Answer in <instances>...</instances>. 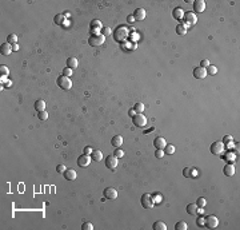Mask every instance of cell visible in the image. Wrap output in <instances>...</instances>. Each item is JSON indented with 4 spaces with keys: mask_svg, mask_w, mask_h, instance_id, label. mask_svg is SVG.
I'll list each match as a JSON object with an SVG mask.
<instances>
[{
    "mask_svg": "<svg viewBox=\"0 0 240 230\" xmlns=\"http://www.w3.org/2000/svg\"><path fill=\"white\" fill-rule=\"evenodd\" d=\"M81 229L83 230H93V225L91 224V222H84V224L81 225Z\"/></svg>",
    "mask_w": 240,
    "mask_h": 230,
    "instance_id": "cell-32",
    "label": "cell"
},
{
    "mask_svg": "<svg viewBox=\"0 0 240 230\" xmlns=\"http://www.w3.org/2000/svg\"><path fill=\"white\" fill-rule=\"evenodd\" d=\"M223 173L227 175V177H232V175L235 174V167H234V165H226V167H224V170H223Z\"/></svg>",
    "mask_w": 240,
    "mask_h": 230,
    "instance_id": "cell-20",
    "label": "cell"
},
{
    "mask_svg": "<svg viewBox=\"0 0 240 230\" xmlns=\"http://www.w3.org/2000/svg\"><path fill=\"white\" fill-rule=\"evenodd\" d=\"M205 203H207V201H205V198H203V197H200V198L197 199V202H196L197 207H204Z\"/></svg>",
    "mask_w": 240,
    "mask_h": 230,
    "instance_id": "cell-34",
    "label": "cell"
},
{
    "mask_svg": "<svg viewBox=\"0 0 240 230\" xmlns=\"http://www.w3.org/2000/svg\"><path fill=\"white\" fill-rule=\"evenodd\" d=\"M140 201H142V206L144 207V209H152L153 205H155L153 198H152V195L151 194H143Z\"/></svg>",
    "mask_w": 240,
    "mask_h": 230,
    "instance_id": "cell-3",
    "label": "cell"
},
{
    "mask_svg": "<svg viewBox=\"0 0 240 230\" xmlns=\"http://www.w3.org/2000/svg\"><path fill=\"white\" fill-rule=\"evenodd\" d=\"M35 110L38 111V112H40V111H46V102L41 99L36 100L35 102Z\"/></svg>",
    "mask_w": 240,
    "mask_h": 230,
    "instance_id": "cell-21",
    "label": "cell"
},
{
    "mask_svg": "<svg viewBox=\"0 0 240 230\" xmlns=\"http://www.w3.org/2000/svg\"><path fill=\"white\" fill-rule=\"evenodd\" d=\"M187 213L188 214H191V216H195L197 213V205L196 203H189L187 206Z\"/></svg>",
    "mask_w": 240,
    "mask_h": 230,
    "instance_id": "cell-24",
    "label": "cell"
},
{
    "mask_svg": "<svg viewBox=\"0 0 240 230\" xmlns=\"http://www.w3.org/2000/svg\"><path fill=\"white\" fill-rule=\"evenodd\" d=\"M38 117L40 120H47V118H48V114H47V111H40V112L38 114Z\"/></svg>",
    "mask_w": 240,
    "mask_h": 230,
    "instance_id": "cell-33",
    "label": "cell"
},
{
    "mask_svg": "<svg viewBox=\"0 0 240 230\" xmlns=\"http://www.w3.org/2000/svg\"><path fill=\"white\" fill-rule=\"evenodd\" d=\"M153 146L159 150H164V147L167 146V142H165V139L163 137H156L155 140H153Z\"/></svg>",
    "mask_w": 240,
    "mask_h": 230,
    "instance_id": "cell-11",
    "label": "cell"
},
{
    "mask_svg": "<svg viewBox=\"0 0 240 230\" xmlns=\"http://www.w3.org/2000/svg\"><path fill=\"white\" fill-rule=\"evenodd\" d=\"M111 145L116 149H120V146L123 145V137L122 135H115V137L111 139Z\"/></svg>",
    "mask_w": 240,
    "mask_h": 230,
    "instance_id": "cell-16",
    "label": "cell"
},
{
    "mask_svg": "<svg viewBox=\"0 0 240 230\" xmlns=\"http://www.w3.org/2000/svg\"><path fill=\"white\" fill-rule=\"evenodd\" d=\"M187 224H185V221H179L176 222V225H175V230H187Z\"/></svg>",
    "mask_w": 240,
    "mask_h": 230,
    "instance_id": "cell-27",
    "label": "cell"
},
{
    "mask_svg": "<svg viewBox=\"0 0 240 230\" xmlns=\"http://www.w3.org/2000/svg\"><path fill=\"white\" fill-rule=\"evenodd\" d=\"M133 110L136 111V114H143V111H144V105H143V103H140V102L136 103Z\"/></svg>",
    "mask_w": 240,
    "mask_h": 230,
    "instance_id": "cell-29",
    "label": "cell"
},
{
    "mask_svg": "<svg viewBox=\"0 0 240 230\" xmlns=\"http://www.w3.org/2000/svg\"><path fill=\"white\" fill-rule=\"evenodd\" d=\"M113 155H115L116 158H123V157H124V151H123L122 149H116L115 150V154H113Z\"/></svg>",
    "mask_w": 240,
    "mask_h": 230,
    "instance_id": "cell-37",
    "label": "cell"
},
{
    "mask_svg": "<svg viewBox=\"0 0 240 230\" xmlns=\"http://www.w3.org/2000/svg\"><path fill=\"white\" fill-rule=\"evenodd\" d=\"M104 198L110 199V201H113V199L118 198V191H116L113 187H107L104 190Z\"/></svg>",
    "mask_w": 240,
    "mask_h": 230,
    "instance_id": "cell-10",
    "label": "cell"
},
{
    "mask_svg": "<svg viewBox=\"0 0 240 230\" xmlns=\"http://www.w3.org/2000/svg\"><path fill=\"white\" fill-rule=\"evenodd\" d=\"M194 76L196 79H204L205 76H207V71H205V68H203V67H196L194 70Z\"/></svg>",
    "mask_w": 240,
    "mask_h": 230,
    "instance_id": "cell-12",
    "label": "cell"
},
{
    "mask_svg": "<svg viewBox=\"0 0 240 230\" xmlns=\"http://www.w3.org/2000/svg\"><path fill=\"white\" fill-rule=\"evenodd\" d=\"M76 177H78V174H76V171L73 169H67L64 171V178L67 181H75Z\"/></svg>",
    "mask_w": 240,
    "mask_h": 230,
    "instance_id": "cell-15",
    "label": "cell"
},
{
    "mask_svg": "<svg viewBox=\"0 0 240 230\" xmlns=\"http://www.w3.org/2000/svg\"><path fill=\"white\" fill-rule=\"evenodd\" d=\"M95 27H98V28H100L101 27V23L99 20H93L92 23H91V28H95Z\"/></svg>",
    "mask_w": 240,
    "mask_h": 230,
    "instance_id": "cell-41",
    "label": "cell"
},
{
    "mask_svg": "<svg viewBox=\"0 0 240 230\" xmlns=\"http://www.w3.org/2000/svg\"><path fill=\"white\" fill-rule=\"evenodd\" d=\"M183 175H184L185 178H194L197 175V171L195 169H192V167H185V169L183 170Z\"/></svg>",
    "mask_w": 240,
    "mask_h": 230,
    "instance_id": "cell-17",
    "label": "cell"
},
{
    "mask_svg": "<svg viewBox=\"0 0 240 230\" xmlns=\"http://www.w3.org/2000/svg\"><path fill=\"white\" fill-rule=\"evenodd\" d=\"M153 230H167V225L163 221H156L153 224Z\"/></svg>",
    "mask_w": 240,
    "mask_h": 230,
    "instance_id": "cell-25",
    "label": "cell"
},
{
    "mask_svg": "<svg viewBox=\"0 0 240 230\" xmlns=\"http://www.w3.org/2000/svg\"><path fill=\"white\" fill-rule=\"evenodd\" d=\"M194 9H195V12H204V9H205V1L204 0H196L194 3Z\"/></svg>",
    "mask_w": 240,
    "mask_h": 230,
    "instance_id": "cell-14",
    "label": "cell"
},
{
    "mask_svg": "<svg viewBox=\"0 0 240 230\" xmlns=\"http://www.w3.org/2000/svg\"><path fill=\"white\" fill-rule=\"evenodd\" d=\"M217 225H219V219H217V217L208 216L207 218H205V226L208 227V229H215Z\"/></svg>",
    "mask_w": 240,
    "mask_h": 230,
    "instance_id": "cell-8",
    "label": "cell"
},
{
    "mask_svg": "<svg viewBox=\"0 0 240 230\" xmlns=\"http://www.w3.org/2000/svg\"><path fill=\"white\" fill-rule=\"evenodd\" d=\"M118 163H119V158H116L115 155H108L107 158H105V166L108 167V169H116L118 167Z\"/></svg>",
    "mask_w": 240,
    "mask_h": 230,
    "instance_id": "cell-6",
    "label": "cell"
},
{
    "mask_svg": "<svg viewBox=\"0 0 240 230\" xmlns=\"http://www.w3.org/2000/svg\"><path fill=\"white\" fill-rule=\"evenodd\" d=\"M58 86L60 88H63V90H70L72 87V82H71V79L68 76L61 75L58 78Z\"/></svg>",
    "mask_w": 240,
    "mask_h": 230,
    "instance_id": "cell-2",
    "label": "cell"
},
{
    "mask_svg": "<svg viewBox=\"0 0 240 230\" xmlns=\"http://www.w3.org/2000/svg\"><path fill=\"white\" fill-rule=\"evenodd\" d=\"M172 15H174V19H176V20H183V16H184V11H183V8L177 7V8H175V9H174Z\"/></svg>",
    "mask_w": 240,
    "mask_h": 230,
    "instance_id": "cell-19",
    "label": "cell"
},
{
    "mask_svg": "<svg viewBox=\"0 0 240 230\" xmlns=\"http://www.w3.org/2000/svg\"><path fill=\"white\" fill-rule=\"evenodd\" d=\"M128 115H130V117H135V115H136V111L135 110H133V108H131V110L130 111H128Z\"/></svg>",
    "mask_w": 240,
    "mask_h": 230,
    "instance_id": "cell-45",
    "label": "cell"
},
{
    "mask_svg": "<svg viewBox=\"0 0 240 230\" xmlns=\"http://www.w3.org/2000/svg\"><path fill=\"white\" fill-rule=\"evenodd\" d=\"M12 51H19V44L18 43L12 44Z\"/></svg>",
    "mask_w": 240,
    "mask_h": 230,
    "instance_id": "cell-46",
    "label": "cell"
},
{
    "mask_svg": "<svg viewBox=\"0 0 240 230\" xmlns=\"http://www.w3.org/2000/svg\"><path fill=\"white\" fill-rule=\"evenodd\" d=\"M6 87H11V82H9V80L6 82Z\"/></svg>",
    "mask_w": 240,
    "mask_h": 230,
    "instance_id": "cell-49",
    "label": "cell"
},
{
    "mask_svg": "<svg viewBox=\"0 0 240 230\" xmlns=\"http://www.w3.org/2000/svg\"><path fill=\"white\" fill-rule=\"evenodd\" d=\"M63 21H64L63 15H58V16H55V23L56 24H63Z\"/></svg>",
    "mask_w": 240,
    "mask_h": 230,
    "instance_id": "cell-38",
    "label": "cell"
},
{
    "mask_svg": "<svg viewBox=\"0 0 240 230\" xmlns=\"http://www.w3.org/2000/svg\"><path fill=\"white\" fill-rule=\"evenodd\" d=\"M56 169H58V173H63V174H64V171L67 170V167L64 166V165H59V166L56 167Z\"/></svg>",
    "mask_w": 240,
    "mask_h": 230,
    "instance_id": "cell-42",
    "label": "cell"
},
{
    "mask_svg": "<svg viewBox=\"0 0 240 230\" xmlns=\"http://www.w3.org/2000/svg\"><path fill=\"white\" fill-rule=\"evenodd\" d=\"M164 150H159V149H156V151H155V157L156 158H159V159H162V158H164Z\"/></svg>",
    "mask_w": 240,
    "mask_h": 230,
    "instance_id": "cell-35",
    "label": "cell"
},
{
    "mask_svg": "<svg viewBox=\"0 0 240 230\" xmlns=\"http://www.w3.org/2000/svg\"><path fill=\"white\" fill-rule=\"evenodd\" d=\"M183 19H184V21L188 24V26H194V24L197 21V18H196V15H195V12H184Z\"/></svg>",
    "mask_w": 240,
    "mask_h": 230,
    "instance_id": "cell-7",
    "label": "cell"
},
{
    "mask_svg": "<svg viewBox=\"0 0 240 230\" xmlns=\"http://www.w3.org/2000/svg\"><path fill=\"white\" fill-rule=\"evenodd\" d=\"M72 74H73V72H72V68H70V67H66V68L63 70V75H64V76H68V78H70Z\"/></svg>",
    "mask_w": 240,
    "mask_h": 230,
    "instance_id": "cell-36",
    "label": "cell"
},
{
    "mask_svg": "<svg viewBox=\"0 0 240 230\" xmlns=\"http://www.w3.org/2000/svg\"><path fill=\"white\" fill-rule=\"evenodd\" d=\"M164 153H165V154H174V153H175V146L174 145H167V146H165V147H164Z\"/></svg>",
    "mask_w": 240,
    "mask_h": 230,
    "instance_id": "cell-30",
    "label": "cell"
},
{
    "mask_svg": "<svg viewBox=\"0 0 240 230\" xmlns=\"http://www.w3.org/2000/svg\"><path fill=\"white\" fill-rule=\"evenodd\" d=\"M7 43H9V44L18 43V36L15 35V34H11V35H8V38H7Z\"/></svg>",
    "mask_w": 240,
    "mask_h": 230,
    "instance_id": "cell-28",
    "label": "cell"
},
{
    "mask_svg": "<svg viewBox=\"0 0 240 230\" xmlns=\"http://www.w3.org/2000/svg\"><path fill=\"white\" fill-rule=\"evenodd\" d=\"M104 39L105 38L103 34H93V35L88 39V44H90L91 47H99L104 43Z\"/></svg>",
    "mask_w": 240,
    "mask_h": 230,
    "instance_id": "cell-1",
    "label": "cell"
},
{
    "mask_svg": "<svg viewBox=\"0 0 240 230\" xmlns=\"http://www.w3.org/2000/svg\"><path fill=\"white\" fill-rule=\"evenodd\" d=\"M78 64H79V62H78V59L76 58H68L67 59V67H70V68H76L78 67Z\"/></svg>",
    "mask_w": 240,
    "mask_h": 230,
    "instance_id": "cell-23",
    "label": "cell"
},
{
    "mask_svg": "<svg viewBox=\"0 0 240 230\" xmlns=\"http://www.w3.org/2000/svg\"><path fill=\"white\" fill-rule=\"evenodd\" d=\"M205 71H207V74H209V75H216L217 68L215 67V66H211V64H209V66L207 67V70H205Z\"/></svg>",
    "mask_w": 240,
    "mask_h": 230,
    "instance_id": "cell-31",
    "label": "cell"
},
{
    "mask_svg": "<svg viewBox=\"0 0 240 230\" xmlns=\"http://www.w3.org/2000/svg\"><path fill=\"white\" fill-rule=\"evenodd\" d=\"M132 122H133V126H136V127H145V125H147V118L143 115V114H136L135 117L132 118Z\"/></svg>",
    "mask_w": 240,
    "mask_h": 230,
    "instance_id": "cell-4",
    "label": "cell"
},
{
    "mask_svg": "<svg viewBox=\"0 0 240 230\" xmlns=\"http://www.w3.org/2000/svg\"><path fill=\"white\" fill-rule=\"evenodd\" d=\"M0 72H1V75L7 76L9 74V71H8V68H7L6 66H0Z\"/></svg>",
    "mask_w": 240,
    "mask_h": 230,
    "instance_id": "cell-39",
    "label": "cell"
},
{
    "mask_svg": "<svg viewBox=\"0 0 240 230\" xmlns=\"http://www.w3.org/2000/svg\"><path fill=\"white\" fill-rule=\"evenodd\" d=\"M84 154H87V155H91V154H92V149H91L90 146L84 147Z\"/></svg>",
    "mask_w": 240,
    "mask_h": 230,
    "instance_id": "cell-43",
    "label": "cell"
},
{
    "mask_svg": "<svg viewBox=\"0 0 240 230\" xmlns=\"http://www.w3.org/2000/svg\"><path fill=\"white\" fill-rule=\"evenodd\" d=\"M197 224H199L200 226H203V225H205V219H204V218H202V217H200V218L197 219Z\"/></svg>",
    "mask_w": 240,
    "mask_h": 230,
    "instance_id": "cell-44",
    "label": "cell"
},
{
    "mask_svg": "<svg viewBox=\"0 0 240 230\" xmlns=\"http://www.w3.org/2000/svg\"><path fill=\"white\" fill-rule=\"evenodd\" d=\"M223 151H224V143L223 142L217 140V142H214L211 145V153L214 155H219V154H221Z\"/></svg>",
    "mask_w": 240,
    "mask_h": 230,
    "instance_id": "cell-5",
    "label": "cell"
},
{
    "mask_svg": "<svg viewBox=\"0 0 240 230\" xmlns=\"http://www.w3.org/2000/svg\"><path fill=\"white\" fill-rule=\"evenodd\" d=\"M145 9L144 8H136L135 9V14H133V18L135 20H144L145 19Z\"/></svg>",
    "mask_w": 240,
    "mask_h": 230,
    "instance_id": "cell-13",
    "label": "cell"
},
{
    "mask_svg": "<svg viewBox=\"0 0 240 230\" xmlns=\"http://www.w3.org/2000/svg\"><path fill=\"white\" fill-rule=\"evenodd\" d=\"M133 20H135V18H133V15H130V16H128V21H130V23H131V21H133Z\"/></svg>",
    "mask_w": 240,
    "mask_h": 230,
    "instance_id": "cell-48",
    "label": "cell"
},
{
    "mask_svg": "<svg viewBox=\"0 0 240 230\" xmlns=\"http://www.w3.org/2000/svg\"><path fill=\"white\" fill-rule=\"evenodd\" d=\"M209 66V60L208 59H204V60H202L200 62V67H203V68H207Z\"/></svg>",
    "mask_w": 240,
    "mask_h": 230,
    "instance_id": "cell-40",
    "label": "cell"
},
{
    "mask_svg": "<svg viewBox=\"0 0 240 230\" xmlns=\"http://www.w3.org/2000/svg\"><path fill=\"white\" fill-rule=\"evenodd\" d=\"M176 34L177 35H185V34H187V27H185L184 24H179V26L176 27Z\"/></svg>",
    "mask_w": 240,
    "mask_h": 230,
    "instance_id": "cell-26",
    "label": "cell"
},
{
    "mask_svg": "<svg viewBox=\"0 0 240 230\" xmlns=\"http://www.w3.org/2000/svg\"><path fill=\"white\" fill-rule=\"evenodd\" d=\"M111 34V29L110 28H104V35H110Z\"/></svg>",
    "mask_w": 240,
    "mask_h": 230,
    "instance_id": "cell-47",
    "label": "cell"
},
{
    "mask_svg": "<svg viewBox=\"0 0 240 230\" xmlns=\"http://www.w3.org/2000/svg\"><path fill=\"white\" fill-rule=\"evenodd\" d=\"M91 155H87V154H83V155H80V157L78 158V165L80 167H87L88 165L91 163Z\"/></svg>",
    "mask_w": 240,
    "mask_h": 230,
    "instance_id": "cell-9",
    "label": "cell"
},
{
    "mask_svg": "<svg viewBox=\"0 0 240 230\" xmlns=\"http://www.w3.org/2000/svg\"><path fill=\"white\" fill-rule=\"evenodd\" d=\"M0 50H1V54H3V55H9V54L12 52V44H9L6 42V43L1 44Z\"/></svg>",
    "mask_w": 240,
    "mask_h": 230,
    "instance_id": "cell-18",
    "label": "cell"
},
{
    "mask_svg": "<svg viewBox=\"0 0 240 230\" xmlns=\"http://www.w3.org/2000/svg\"><path fill=\"white\" fill-rule=\"evenodd\" d=\"M91 158H92L93 160H96V162H100L101 159H103V154H101L100 150H92V154H91Z\"/></svg>",
    "mask_w": 240,
    "mask_h": 230,
    "instance_id": "cell-22",
    "label": "cell"
}]
</instances>
